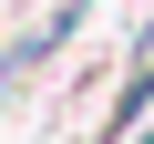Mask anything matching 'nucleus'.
<instances>
[{"mask_svg":"<svg viewBox=\"0 0 154 144\" xmlns=\"http://www.w3.org/2000/svg\"><path fill=\"white\" fill-rule=\"evenodd\" d=\"M72 21H82V0H62V11H51V21H31V31L11 41V72H41V62H51V41H62Z\"/></svg>","mask_w":154,"mask_h":144,"instance_id":"obj_1","label":"nucleus"}]
</instances>
